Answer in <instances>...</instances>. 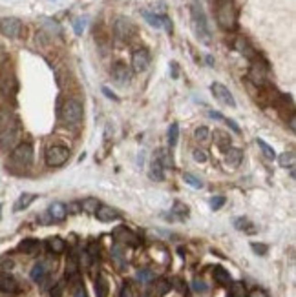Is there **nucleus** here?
<instances>
[{"mask_svg":"<svg viewBox=\"0 0 296 297\" xmlns=\"http://www.w3.org/2000/svg\"><path fill=\"white\" fill-rule=\"evenodd\" d=\"M190 18H192V29L197 39L201 40L203 44H211L212 42L211 26H209V20H206L201 2H197V0L192 2V6H190Z\"/></svg>","mask_w":296,"mask_h":297,"instance_id":"1","label":"nucleus"},{"mask_svg":"<svg viewBox=\"0 0 296 297\" xmlns=\"http://www.w3.org/2000/svg\"><path fill=\"white\" fill-rule=\"evenodd\" d=\"M216 17H218V24H220L221 29L232 31L236 27V9H234L232 0H220Z\"/></svg>","mask_w":296,"mask_h":297,"instance_id":"2","label":"nucleus"},{"mask_svg":"<svg viewBox=\"0 0 296 297\" xmlns=\"http://www.w3.org/2000/svg\"><path fill=\"white\" fill-rule=\"evenodd\" d=\"M20 139V122L13 119L11 122L0 128V150H13Z\"/></svg>","mask_w":296,"mask_h":297,"instance_id":"3","label":"nucleus"},{"mask_svg":"<svg viewBox=\"0 0 296 297\" xmlns=\"http://www.w3.org/2000/svg\"><path fill=\"white\" fill-rule=\"evenodd\" d=\"M61 117L68 124H79L82 120V104L75 98H66L61 108Z\"/></svg>","mask_w":296,"mask_h":297,"instance_id":"4","label":"nucleus"},{"mask_svg":"<svg viewBox=\"0 0 296 297\" xmlns=\"http://www.w3.org/2000/svg\"><path fill=\"white\" fill-rule=\"evenodd\" d=\"M70 159V150L64 146H49L46 150V164L49 168H58L64 166Z\"/></svg>","mask_w":296,"mask_h":297,"instance_id":"5","label":"nucleus"},{"mask_svg":"<svg viewBox=\"0 0 296 297\" xmlns=\"http://www.w3.org/2000/svg\"><path fill=\"white\" fill-rule=\"evenodd\" d=\"M33 146L29 144V142H20V144H17V146L13 148V151H11V159H13V162H17L18 166H32L33 162Z\"/></svg>","mask_w":296,"mask_h":297,"instance_id":"6","label":"nucleus"},{"mask_svg":"<svg viewBox=\"0 0 296 297\" xmlns=\"http://www.w3.org/2000/svg\"><path fill=\"white\" fill-rule=\"evenodd\" d=\"M113 33L119 40L123 42H128L135 37V26L132 24L130 18H125V17H119L113 24Z\"/></svg>","mask_w":296,"mask_h":297,"instance_id":"7","label":"nucleus"},{"mask_svg":"<svg viewBox=\"0 0 296 297\" xmlns=\"http://www.w3.org/2000/svg\"><path fill=\"white\" fill-rule=\"evenodd\" d=\"M22 31V22L15 17H8L0 20V33L8 39H17Z\"/></svg>","mask_w":296,"mask_h":297,"instance_id":"8","label":"nucleus"},{"mask_svg":"<svg viewBox=\"0 0 296 297\" xmlns=\"http://www.w3.org/2000/svg\"><path fill=\"white\" fill-rule=\"evenodd\" d=\"M211 91L221 104H225V106H229V108H236V101H234L232 93H230V89L227 88V86H223L221 82H214V84L211 86Z\"/></svg>","mask_w":296,"mask_h":297,"instance_id":"9","label":"nucleus"},{"mask_svg":"<svg viewBox=\"0 0 296 297\" xmlns=\"http://www.w3.org/2000/svg\"><path fill=\"white\" fill-rule=\"evenodd\" d=\"M112 79H113V82H115L117 86L130 84V80H132V70L128 66H126V64H123V62L113 64V68H112Z\"/></svg>","mask_w":296,"mask_h":297,"instance_id":"10","label":"nucleus"},{"mask_svg":"<svg viewBox=\"0 0 296 297\" xmlns=\"http://www.w3.org/2000/svg\"><path fill=\"white\" fill-rule=\"evenodd\" d=\"M113 239H115L119 244H128V246H137V244H139L137 235L126 226L115 228V232H113Z\"/></svg>","mask_w":296,"mask_h":297,"instance_id":"11","label":"nucleus"},{"mask_svg":"<svg viewBox=\"0 0 296 297\" xmlns=\"http://www.w3.org/2000/svg\"><path fill=\"white\" fill-rule=\"evenodd\" d=\"M150 66V53L146 49H135L132 53V70L141 73Z\"/></svg>","mask_w":296,"mask_h":297,"instance_id":"12","label":"nucleus"},{"mask_svg":"<svg viewBox=\"0 0 296 297\" xmlns=\"http://www.w3.org/2000/svg\"><path fill=\"white\" fill-rule=\"evenodd\" d=\"M95 217H97L101 222H112V221H117V219L121 217V213L117 212L115 208H112V206L101 204V206L97 208V212H95Z\"/></svg>","mask_w":296,"mask_h":297,"instance_id":"13","label":"nucleus"},{"mask_svg":"<svg viewBox=\"0 0 296 297\" xmlns=\"http://www.w3.org/2000/svg\"><path fill=\"white\" fill-rule=\"evenodd\" d=\"M234 48L238 49L240 53H242L245 58H249V60H252V62L256 60V51H254V48H252V46L249 44V40H247V39L240 37V39L236 40V42H234Z\"/></svg>","mask_w":296,"mask_h":297,"instance_id":"14","label":"nucleus"},{"mask_svg":"<svg viewBox=\"0 0 296 297\" xmlns=\"http://www.w3.org/2000/svg\"><path fill=\"white\" fill-rule=\"evenodd\" d=\"M242 160H243L242 150H238V148H227V150H225V164L227 166L236 168V166L242 164Z\"/></svg>","mask_w":296,"mask_h":297,"instance_id":"15","label":"nucleus"},{"mask_svg":"<svg viewBox=\"0 0 296 297\" xmlns=\"http://www.w3.org/2000/svg\"><path fill=\"white\" fill-rule=\"evenodd\" d=\"M251 80L254 82L256 86H263L265 84V79H267V68L261 66V64H252L251 68V73H249Z\"/></svg>","mask_w":296,"mask_h":297,"instance_id":"16","label":"nucleus"},{"mask_svg":"<svg viewBox=\"0 0 296 297\" xmlns=\"http://www.w3.org/2000/svg\"><path fill=\"white\" fill-rule=\"evenodd\" d=\"M15 91V79L9 73L0 71V93L11 95Z\"/></svg>","mask_w":296,"mask_h":297,"instance_id":"17","label":"nucleus"},{"mask_svg":"<svg viewBox=\"0 0 296 297\" xmlns=\"http://www.w3.org/2000/svg\"><path fill=\"white\" fill-rule=\"evenodd\" d=\"M18 283L13 275L0 274V292H17Z\"/></svg>","mask_w":296,"mask_h":297,"instance_id":"18","label":"nucleus"},{"mask_svg":"<svg viewBox=\"0 0 296 297\" xmlns=\"http://www.w3.org/2000/svg\"><path fill=\"white\" fill-rule=\"evenodd\" d=\"M48 213L51 221H64L66 219V206L63 203H51L48 208Z\"/></svg>","mask_w":296,"mask_h":297,"instance_id":"19","label":"nucleus"},{"mask_svg":"<svg viewBox=\"0 0 296 297\" xmlns=\"http://www.w3.org/2000/svg\"><path fill=\"white\" fill-rule=\"evenodd\" d=\"M32 281L33 283H37V284H42L44 283V279L48 277V268H46V265L44 262H37L35 266L32 268Z\"/></svg>","mask_w":296,"mask_h":297,"instance_id":"20","label":"nucleus"},{"mask_svg":"<svg viewBox=\"0 0 296 297\" xmlns=\"http://www.w3.org/2000/svg\"><path fill=\"white\" fill-rule=\"evenodd\" d=\"M46 246H48V250L51 253H63L64 250H66V243H64L61 237H49L48 241H46Z\"/></svg>","mask_w":296,"mask_h":297,"instance_id":"21","label":"nucleus"},{"mask_svg":"<svg viewBox=\"0 0 296 297\" xmlns=\"http://www.w3.org/2000/svg\"><path fill=\"white\" fill-rule=\"evenodd\" d=\"M141 15H143V18L152 27H156V29H161V27H163V22H165V17H163V15L150 13V11H146V9H144V11Z\"/></svg>","mask_w":296,"mask_h":297,"instance_id":"22","label":"nucleus"},{"mask_svg":"<svg viewBox=\"0 0 296 297\" xmlns=\"http://www.w3.org/2000/svg\"><path fill=\"white\" fill-rule=\"evenodd\" d=\"M214 279L218 284H221V286H229L230 283H232V279H230V274L225 268H221V266H216L214 268Z\"/></svg>","mask_w":296,"mask_h":297,"instance_id":"23","label":"nucleus"},{"mask_svg":"<svg viewBox=\"0 0 296 297\" xmlns=\"http://www.w3.org/2000/svg\"><path fill=\"white\" fill-rule=\"evenodd\" d=\"M150 179H152V181H157V182L165 179V172H163L161 160H157V159L152 160V164H150Z\"/></svg>","mask_w":296,"mask_h":297,"instance_id":"24","label":"nucleus"},{"mask_svg":"<svg viewBox=\"0 0 296 297\" xmlns=\"http://www.w3.org/2000/svg\"><path fill=\"white\" fill-rule=\"evenodd\" d=\"M35 201V195L33 193H22V195L18 197V201L15 203V206H13V210L15 212H20V210H26L29 204Z\"/></svg>","mask_w":296,"mask_h":297,"instance_id":"25","label":"nucleus"},{"mask_svg":"<svg viewBox=\"0 0 296 297\" xmlns=\"http://www.w3.org/2000/svg\"><path fill=\"white\" fill-rule=\"evenodd\" d=\"M95 293L97 297H108V281L104 275H99L95 279Z\"/></svg>","mask_w":296,"mask_h":297,"instance_id":"26","label":"nucleus"},{"mask_svg":"<svg viewBox=\"0 0 296 297\" xmlns=\"http://www.w3.org/2000/svg\"><path fill=\"white\" fill-rule=\"evenodd\" d=\"M230 297H249V292H247V286L240 281L236 283H230Z\"/></svg>","mask_w":296,"mask_h":297,"instance_id":"27","label":"nucleus"},{"mask_svg":"<svg viewBox=\"0 0 296 297\" xmlns=\"http://www.w3.org/2000/svg\"><path fill=\"white\" fill-rule=\"evenodd\" d=\"M18 250L24 253H35L37 250H39V241H35V239L22 241V243L18 244Z\"/></svg>","mask_w":296,"mask_h":297,"instance_id":"28","label":"nucleus"},{"mask_svg":"<svg viewBox=\"0 0 296 297\" xmlns=\"http://www.w3.org/2000/svg\"><path fill=\"white\" fill-rule=\"evenodd\" d=\"M170 288H172L170 281L159 279V281H157V284H156V292H154V295H156V297H163V295H166V293L170 292Z\"/></svg>","mask_w":296,"mask_h":297,"instance_id":"29","label":"nucleus"},{"mask_svg":"<svg viewBox=\"0 0 296 297\" xmlns=\"http://www.w3.org/2000/svg\"><path fill=\"white\" fill-rule=\"evenodd\" d=\"M214 141L218 142V146L221 148V150H227V148H230V137L227 135L225 131H214Z\"/></svg>","mask_w":296,"mask_h":297,"instance_id":"30","label":"nucleus"},{"mask_svg":"<svg viewBox=\"0 0 296 297\" xmlns=\"http://www.w3.org/2000/svg\"><path fill=\"white\" fill-rule=\"evenodd\" d=\"M77 272H79V262H77V257L75 255H70L68 257V262H66V277L70 279V277H75Z\"/></svg>","mask_w":296,"mask_h":297,"instance_id":"31","label":"nucleus"},{"mask_svg":"<svg viewBox=\"0 0 296 297\" xmlns=\"http://www.w3.org/2000/svg\"><path fill=\"white\" fill-rule=\"evenodd\" d=\"M99 206H101V204H99L97 199H84L81 203V210L82 212H86V213H95Z\"/></svg>","mask_w":296,"mask_h":297,"instance_id":"32","label":"nucleus"},{"mask_svg":"<svg viewBox=\"0 0 296 297\" xmlns=\"http://www.w3.org/2000/svg\"><path fill=\"white\" fill-rule=\"evenodd\" d=\"M177 141H180V126L174 122L168 128V144H170V148H174L177 144Z\"/></svg>","mask_w":296,"mask_h":297,"instance_id":"33","label":"nucleus"},{"mask_svg":"<svg viewBox=\"0 0 296 297\" xmlns=\"http://www.w3.org/2000/svg\"><path fill=\"white\" fill-rule=\"evenodd\" d=\"M256 144L260 146L261 153H263V155L267 157V159H271V160L276 159V153H274L273 146H269V144H267V142H265V141H261V139H258V141H256Z\"/></svg>","mask_w":296,"mask_h":297,"instance_id":"34","label":"nucleus"},{"mask_svg":"<svg viewBox=\"0 0 296 297\" xmlns=\"http://www.w3.org/2000/svg\"><path fill=\"white\" fill-rule=\"evenodd\" d=\"M183 179H185V182H187V184H190V186L194 188V190H201V188H203L201 179H197L196 175H192V173H185Z\"/></svg>","mask_w":296,"mask_h":297,"instance_id":"35","label":"nucleus"},{"mask_svg":"<svg viewBox=\"0 0 296 297\" xmlns=\"http://www.w3.org/2000/svg\"><path fill=\"white\" fill-rule=\"evenodd\" d=\"M194 137H196L197 142H209V137H211V131L205 126H199V128L194 131Z\"/></svg>","mask_w":296,"mask_h":297,"instance_id":"36","label":"nucleus"},{"mask_svg":"<svg viewBox=\"0 0 296 297\" xmlns=\"http://www.w3.org/2000/svg\"><path fill=\"white\" fill-rule=\"evenodd\" d=\"M278 162H280V166H283V168H292L294 166V153L292 151H289V153H283V155H280V159H278Z\"/></svg>","mask_w":296,"mask_h":297,"instance_id":"37","label":"nucleus"},{"mask_svg":"<svg viewBox=\"0 0 296 297\" xmlns=\"http://www.w3.org/2000/svg\"><path fill=\"white\" fill-rule=\"evenodd\" d=\"M234 226L238 228V230H242V232L245 230V232H251V234L254 232V230H252V228H254V226H252V222L249 221V219H243V217L236 219V221H234Z\"/></svg>","mask_w":296,"mask_h":297,"instance_id":"38","label":"nucleus"},{"mask_svg":"<svg viewBox=\"0 0 296 297\" xmlns=\"http://www.w3.org/2000/svg\"><path fill=\"white\" fill-rule=\"evenodd\" d=\"M172 213H177V215H180L181 219H185L187 215H189V208H187V206H185L183 203H175L174 204V210H172Z\"/></svg>","mask_w":296,"mask_h":297,"instance_id":"39","label":"nucleus"},{"mask_svg":"<svg viewBox=\"0 0 296 297\" xmlns=\"http://www.w3.org/2000/svg\"><path fill=\"white\" fill-rule=\"evenodd\" d=\"M15 117L11 115V111H8V110H0V128H4L8 122H11Z\"/></svg>","mask_w":296,"mask_h":297,"instance_id":"40","label":"nucleus"},{"mask_svg":"<svg viewBox=\"0 0 296 297\" xmlns=\"http://www.w3.org/2000/svg\"><path fill=\"white\" fill-rule=\"evenodd\" d=\"M154 279V274L150 270H139L137 272V281L141 283H150Z\"/></svg>","mask_w":296,"mask_h":297,"instance_id":"41","label":"nucleus"},{"mask_svg":"<svg viewBox=\"0 0 296 297\" xmlns=\"http://www.w3.org/2000/svg\"><path fill=\"white\" fill-rule=\"evenodd\" d=\"M84 27H86V18H75L73 20V29H75L77 35H82Z\"/></svg>","mask_w":296,"mask_h":297,"instance_id":"42","label":"nucleus"},{"mask_svg":"<svg viewBox=\"0 0 296 297\" xmlns=\"http://www.w3.org/2000/svg\"><path fill=\"white\" fill-rule=\"evenodd\" d=\"M192 288L194 292H206V283L203 279H194L192 281Z\"/></svg>","mask_w":296,"mask_h":297,"instance_id":"43","label":"nucleus"},{"mask_svg":"<svg viewBox=\"0 0 296 297\" xmlns=\"http://www.w3.org/2000/svg\"><path fill=\"white\" fill-rule=\"evenodd\" d=\"M223 204H225V197H221V195L212 197V199H211V208L212 210H220Z\"/></svg>","mask_w":296,"mask_h":297,"instance_id":"44","label":"nucleus"},{"mask_svg":"<svg viewBox=\"0 0 296 297\" xmlns=\"http://www.w3.org/2000/svg\"><path fill=\"white\" fill-rule=\"evenodd\" d=\"M119 297H135L130 283H125V284H123V288H121V293H119Z\"/></svg>","mask_w":296,"mask_h":297,"instance_id":"45","label":"nucleus"},{"mask_svg":"<svg viewBox=\"0 0 296 297\" xmlns=\"http://www.w3.org/2000/svg\"><path fill=\"white\" fill-rule=\"evenodd\" d=\"M194 160H196V162H206V160H209V157H206V151H203V150H196L194 151Z\"/></svg>","mask_w":296,"mask_h":297,"instance_id":"46","label":"nucleus"},{"mask_svg":"<svg viewBox=\"0 0 296 297\" xmlns=\"http://www.w3.org/2000/svg\"><path fill=\"white\" fill-rule=\"evenodd\" d=\"M251 248H252V252L258 253V255H265V253H267V246H265V244L252 243V244H251Z\"/></svg>","mask_w":296,"mask_h":297,"instance_id":"47","label":"nucleus"},{"mask_svg":"<svg viewBox=\"0 0 296 297\" xmlns=\"http://www.w3.org/2000/svg\"><path fill=\"white\" fill-rule=\"evenodd\" d=\"M63 292H64V283H63V281H61V283L55 284V288L51 290V293H49V297H61V295H63Z\"/></svg>","mask_w":296,"mask_h":297,"instance_id":"48","label":"nucleus"},{"mask_svg":"<svg viewBox=\"0 0 296 297\" xmlns=\"http://www.w3.org/2000/svg\"><path fill=\"white\" fill-rule=\"evenodd\" d=\"M88 253H90V259H97L99 257V248L95 246V243H92L88 246Z\"/></svg>","mask_w":296,"mask_h":297,"instance_id":"49","label":"nucleus"},{"mask_svg":"<svg viewBox=\"0 0 296 297\" xmlns=\"http://www.w3.org/2000/svg\"><path fill=\"white\" fill-rule=\"evenodd\" d=\"M223 120H225V122H227V124L230 126V129H232L234 133H240V131H242V129H240V126L236 124V122H234L232 119H223Z\"/></svg>","mask_w":296,"mask_h":297,"instance_id":"50","label":"nucleus"},{"mask_svg":"<svg viewBox=\"0 0 296 297\" xmlns=\"http://www.w3.org/2000/svg\"><path fill=\"white\" fill-rule=\"evenodd\" d=\"M39 221H41L42 224H48V222H53V221H51V217H49V213H48V212H44V213H42V215H41V219H39Z\"/></svg>","mask_w":296,"mask_h":297,"instance_id":"51","label":"nucleus"},{"mask_svg":"<svg viewBox=\"0 0 296 297\" xmlns=\"http://www.w3.org/2000/svg\"><path fill=\"white\" fill-rule=\"evenodd\" d=\"M73 297H88L84 292V288L82 286H79V288H75V293H73Z\"/></svg>","mask_w":296,"mask_h":297,"instance_id":"52","label":"nucleus"},{"mask_svg":"<svg viewBox=\"0 0 296 297\" xmlns=\"http://www.w3.org/2000/svg\"><path fill=\"white\" fill-rule=\"evenodd\" d=\"M6 58H8V55H6V49L2 48V46H0V66H2V64H4V60Z\"/></svg>","mask_w":296,"mask_h":297,"instance_id":"53","label":"nucleus"},{"mask_svg":"<svg viewBox=\"0 0 296 297\" xmlns=\"http://www.w3.org/2000/svg\"><path fill=\"white\" fill-rule=\"evenodd\" d=\"M170 68H172V77L177 79V62H170Z\"/></svg>","mask_w":296,"mask_h":297,"instance_id":"54","label":"nucleus"},{"mask_svg":"<svg viewBox=\"0 0 296 297\" xmlns=\"http://www.w3.org/2000/svg\"><path fill=\"white\" fill-rule=\"evenodd\" d=\"M103 93L106 95L108 98H113V101H117V97H115V95H113L112 91H110V89H108V88H103Z\"/></svg>","mask_w":296,"mask_h":297,"instance_id":"55","label":"nucleus"},{"mask_svg":"<svg viewBox=\"0 0 296 297\" xmlns=\"http://www.w3.org/2000/svg\"><path fill=\"white\" fill-rule=\"evenodd\" d=\"M209 117H212V119H218V120H223L225 117H221L220 113H216V111H209Z\"/></svg>","mask_w":296,"mask_h":297,"instance_id":"56","label":"nucleus"},{"mask_svg":"<svg viewBox=\"0 0 296 297\" xmlns=\"http://www.w3.org/2000/svg\"><path fill=\"white\" fill-rule=\"evenodd\" d=\"M251 297H267L263 292H260V290H254V292L251 293Z\"/></svg>","mask_w":296,"mask_h":297,"instance_id":"57","label":"nucleus"}]
</instances>
